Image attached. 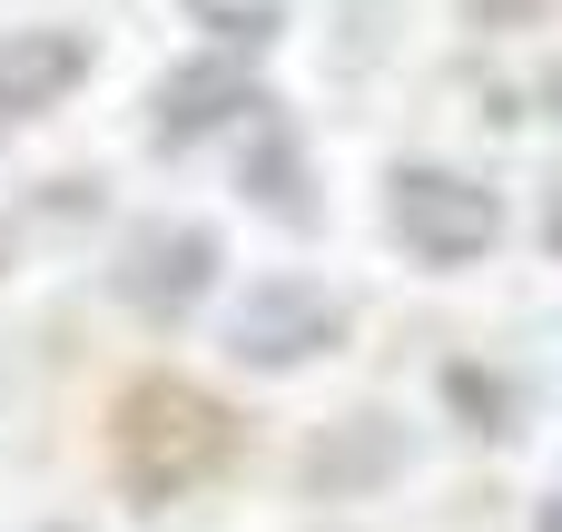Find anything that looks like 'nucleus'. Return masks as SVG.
Returning a JSON list of instances; mask_svg holds the SVG:
<instances>
[{
    "mask_svg": "<svg viewBox=\"0 0 562 532\" xmlns=\"http://www.w3.org/2000/svg\"><path fill=\"white\" fill-rule=\"evenodd\" d=\"M109 454H119V484L138 503H178L188 484H207L227 464V405L178 385V375H148V385H128V405L109 425Z\"/></svg>",
    "mask_w": 562,
    "mask_h": 532,
    "instance_id": "f257e3e1",
    "label": "nucleus"
},
{
    "mask_svg": "<svg viewBox=\"0 0 562 532\" xmlns=\"http://www.w3.org/2000/svg\"><path fill=\"white\" fill-rule=\"evenodd\" d=\"M385 217H395L405 257H425V267H474L504 237V197L484 178H464V168H395Z\"/></svg>",
    "mask_w": 562,
    "mask_h": 532,
    "instance_id": "f03ea898",
    "label": "nucleus"
},
{
    "mask_svg": "<svg viewBox=\"0 0 562 532\" xmlns=\"http://www.w3.org/2000/svg\"><path fill=\"white\" fill-rule=\"evenodd\" d=\"M336 346H346V296H326L316 276H267V286H247L237 316H227V355H237V365H267V375L316 365V355H336Z\"/></svg>",
    "mask_w": 562,
    "mask_h": 532,
    "instance_id": "7ed1b4c3",
    "label": "nucleus"
},
{
    "mask_svg": "<svg viewBox=\"0 0 562 532\" xmlns=\"http://www.w3.org/2000/svg\"><path fill=\"white\" fill-rule=\"evenodd\" d=\"M109 286H119V306L178 326V316L217 286V227H198V217H158V227H138V237L119 247Z\"/></svg>",
    "mask_w": 562,
    "mask_h": 532,
    "instance_id": "20e7f679",
    "label": "nucleus"
},
{
    "mask_svg": "<svg viewBox=\"0 0 562 532\" xmlns=\"http://www.w3.org/2000/svg\"><path fill=\"white\" fill-rule=\"evenodd\" d=\"M89 79V39L79 30H0V128L59 109Z\"/></svg>",
    "mask_w": 562,
    "mask_h": 532,
    "instance_id": "39448f33",
    "label": "nucleus"
},
{
    "mask_svg": "<svg viewBox=\"0 0 562 532\" xmlns=\"http://www.w3.org/2000/svg\"><path fill=\"white\" fill-rule=\"evenodd\" d=\"M237 109H257V79H247V59H188V69H168L158 79V148H188V138H207V128H227Z\"/></svg>",
    "mask_w": 562,
    "mask_h": 532,
    "instance_id": "423d86ee",
    "label": "nucleus"
},
{
    "mask_svg": "<svg viewBox=\"0 0 562 532\" xmlns=\"http://www.w3.org/2000/svg\"><path fill=\"white\" fill-rule=\"evenodd\" d=\"M395 464H405V425L356 415V425H336V434L306 454V484H316V494H366V484H385Z\"/></svg>",
    "mask_w": 562,
    "mask_h": 532,
    "instance_id": "0eeeda50",
    "label": "nucleus"
},
{
    "mask_svg": "<svg viewBox=\"0 0 562 532\" xmlns=\"http://www.w3.org/2000/svg\"><path fill=\"white\" fill-rule=\"evenodd\" d=\"M247 197L277 207L286 227H316V188H306V148H296V128H267V138H257V158H247Z\"/></svg>",
    "mask_w": 562,
    "mask_h": 532,
    "instance_id": "6e6552de",
    "label": "nucleus"
},
{
    "mask_svg": "<svg viewBox=\"0 0 562 532\" xmlns=\"http://www.w3.org/2000/svg\"><path fill=\"white\" fill-rule=\"evenodd\" d=\"M198 30H217L227 49H267L277 30H286V0H178Z\"/></svg>",
    "mask_w": 562,
    "mask_h": 532,
    "instance_id": "1a4fd4ad",
    "label": "nucleus"
},
{
    "mask_svg": "<svg viewBox=\"0 0 562 532\" xmlns=\"http://www.w3.org/2000/svg\"><path fill=\"white\" fill-rule=\"evenodd\" d=\"M464 10H474L484 30H533V20H543L553 0H464Z\"/></svg>",
    "mask_w": 562,
    "mask_h": 532,
    "instance_id": "9d476101",
    "label": "nucleus"
},
{
    "mask_svg": "<svg viewBox=\"0 0 562 532\" xmlns=\"http://www.w3.org/2000/svg\"><path fill=\"white\" fill-rule=\"evenodd\" d=\"M533 532H562V494H553V503H543V513H533Z\"/></svg>",
    "mask_w": 562,
    "mask_h": 532,
    "instance_id": "9b49d317",
    "label": "nucleus"
},
{
    "mask_svg": "<svg viewBox=\"0 0 562 532\" xmlns=\"http://www.w3.org/2000/svg\"><path fill=\"white\" fill-rule=\"evenodd\" d=\"M543 237H553V247H562V178H553V217H543Z\"/></svg>",
    "mask_w": 562,
    "mask_h": 532,
    "instance_id": "f8f14e48",
    "label": "nucleus"
},
{
    "mask_svg": "<svg viewBox=\"0 0 562 532\" xmlns=\"http://www.w3.org/2000/svg\"><path fill=\"white\" fill-rule=\"evenodd\" d=\"M0 267H10V237H0Z\"/></svg>",
    "mask_w": 562,
    "mask_h": 532,
    "instance_id": "ddd939ff",
    "label": "nucleus"
},
{
    "mask_svg": "<svg viewBox=\"0 0 562 532\" xmlns=\"http://www.w3.org/2000/svg\"><path fill=\"white\" fill-rule=\"evenodd\" d=\"M40 532H69V523H40Z\"/></svg>",
    "mask_w": 562,
    "mask_h": 532,
    "instance_id": "4468645a",
    "label": "nucleus"
}]
</instances>
